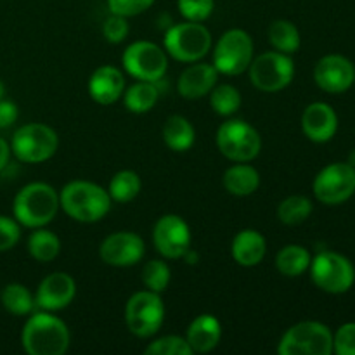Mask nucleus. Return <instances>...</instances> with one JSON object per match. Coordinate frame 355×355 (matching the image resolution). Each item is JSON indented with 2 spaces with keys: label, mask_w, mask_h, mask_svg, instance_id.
I'll use <instances>...</instances> for the list:
<instances>
[{
  "label": "nucleus",
  "mask_w": 355,
  "mask_h": 355,
  "mask_svg": "<svg viewBox=\"0 0 355 355\" xmlns=\"http://www.w3.org/2000/svg\"><path fill=\"white\" fill-rule=\"evenodd\" d=\"M170 277L172 274L163 260H149L142 269V283H144L146 290L155 291V293H163L168 288Z\"/></svg>",
  "instance_id": "33"
},
{
  "label": "nucleus",
  "mask_w": 355,
  "mask_h": 355,
  "mask_svg": "<svg viewBox=\"0 0 355 355\" xmlns=\"http://www.w3.org/2000/svg\"><path fill=\"white\" fill-rule=\"evenodd\" d=\"M128 26L127 17L116 16V14H111V17H107L103 24V35L110 44H121L125 38L128 37Z\"/></svg>",
  "instance_id": "37"
},
{
  "label": "nucleus",
  "mask_w": 355,
  "mask_h": 355,
  "mask_svg": "<svg viewBox=\"0 0 355 355\" xmlns=\"http://www.w3.org/2000/svg\"><path fill=\"white\" fill-rule=\"evenodd\" d=\"M253 61V40L245 30H227L214 49V66L218 73L238 76L250 68Z\"/></svg>",
  "instance_id": "10"
},
{
  "label": "nucleus",
  "mask_w": 355,
  "mask_h": 355,
  "mask_svg": "<svg viewBox=\"0 0 355 355\" xmlns=\"http://www.w3.org/2000/svg\"><path fill=\"white\" fill-rule=\"evenodd\" d=\"M279 355H329L333 352V335L328 326L304 321L291 326L277 347Z\"/></svg>",
  "instance_id": "7"
},
{
  "label": "nucleus",
  "mask_w": 355,
  "mask_h": 355,
  "mask_svg": "<svg viewBox=\"0 0 355 355\" xmlns=\"http://www.w3.org/2000/svg\"><path fill=\"white\" fill-rule=\"evenodd\" d=\"M269 44L283 54H295L300 49V31L291 21L276 19L269 26Z\"/></svg>",
  "instance_id": "27"
},
{
  "label": "nucleus",
  "mask_w": 355,
  "mask_h": 355,
  "mask_svg": "<svg viewBox=\"0 0 355 355\" xmlns=\"http://www.w3.org/2000/svg\"><path fill=\"white\" fill-rule=\"evenodd\" d=\"M311 253L304 246L288 245L277 253L276 267L283 276L298 277L307 272L309 267H311Z\"/></svg>",
  "instance_id": "26"
},
{
  "label": "nucleus",
  "mask_w": 355,
  "mask_h": 355,
  "mask_svg": "<svg viewBox=\"0 0 355 355\" xmlns=\"http://www.w3.org/2000/svg\"><path fill=\"white\" fill-rule=\"evenodd\" d=\"M76 295V284L69 274L52 272L38 284L35 305L40 311L55 312L68 307Z\"/></svg>",
  "instance_id": "17"
},
{
  "label": "nucleus",
  "mask_w": 355,
  "mask_h": 355,
  "mask_svg": "<svg viewBox=\"0 0 355 355\" xmlns=\"http://www.w3.org/2000/svg\"><path fill=\"white\" fill-rule=\"evenodd\" d=\"M2 305L12 315H30L35 312V297L19 283H10L2 291Z\"/></svg>",
  "instance_id": "30"
},
{
  "label": "nucleus",
  "mask_w": 355,
  "mask_h": 355,
  "mask_svg": "<svg viewBox=\"0 0 355 355\" xmlns=\"http://www.w3.org/2000/svg\"><path fill=\"white\" fill-rule=\"evenodd\" d=\"M311 277L326 293H345L352 288L355 270L349 259L335 252H322L311 260Z\"/></svg>",
  "instance_id": "12"
},
{
  "label": "nucleus",
  "mask_w": 355,
  "mask_h": 355,
  "mask_svg": "<svg viewBox=\"0 0 355 355\" xmlns=\"http://www.w3.org/2000/svg\"><path fill=\"white\" fill-rule=\"evenodd\" d=\"M314 194L321 203L340 205L355 193V168L349 163H333L314 179Z\"/></svg>",
  "instance_id": "13"
},
{
  "label": "nucleus",
  "mask_w": 355,
  "mask_h": 355,
  "mask_svg": "<svg viewBox=\"0 0 355 355\" xmlns=\"http://www.w3.org/2000/svg\"><path fill=\"white\" fill-rule=\"evenodd\" d=\"M162 135L165 144L175 153L189 151L196 141V132H194L193 123L182 114H172V116L166 118Z\"/></svg>",
  "instance_id": "24"
},
{
  "label": "nucleus",
  "mask_w": 355,
  "mask_h": 355,
  "mask_svg": "<svg viewBox=\"0 0 355 355\" xmlns=\"http://www.w3.org/2000/svg\"><path fill=\"white\" fill-rule=\"evenodd\" d=\"M166 54L180 62L201 61L211 49V33L205 24L186 23L173 24L163 38Z\"/></svg>",
  "instance_id": "4"
},
{
  "label": "nucleus",
  "mask_w": 355,
  "mask_h": 355,
  "mask_svg": "<svg viewBox=\"0 0 355 355\" xmlns=\"http://www.w3.org/2000/svg\"><path fill=\"white\" fill-rule=\"evenodd\" d=\"M21 343L30 355H62L69 349V329L51 312H31L21 333Z\"/></svg>",
  "instance_id": "2"
},
{
  "label": "nucleus",
  "mask_w": 355,
  "mask_h": 355,
  "mask_svg": "<svg viewBox=\"0 0 355 355\" xmlns=\"http://www.w3.org/2000/svg\"><path fill=\"white\" fill-rule=\"evenodd\" d=\"M3 97H6V85H3V83L0 82V101H2Z\"/></svg>",
  "instance_id": "43"
},
{
  "label": "nucleus",
  "mask_w": 355,
  "mask_h": 355,
  "mask_svg": "<svg viewBox=\"0 0 355 355\" xmlns=\"http://www.w3.org/2000/svg\"><path fill=\"white\" fill-rule=\"evenodd\" d=\"M146 355H193L186 338L175 335H166L155 340L151 345L146 347Z\"/></svg>",
  "instance_id": "34"
},
{
  "label": "nucleus",
  "mask_w": 355,
  "mask_h": 355,
  "mask_svg": "<svg viewBox=\"0 0 355 355\" xmlns=\"http://www.w3.org/2000/svg\"><path fill=\"white\" fill-rule=\"evenodd\" d=\"M121 64L135 80L158 83L168 69V59L166 52L155 42L139 40L125 49Z\"/></svg>",
  "instance_id": "11"
},
{
  "label": "nucleus",
  "mask_w": 355,
  "mask_h": 355,
  "mask_svg": "<svg viewBox=\"0 0 355 355\" xmlns=\"http://www.w3.org/2000/svg\"><path fill=\"white\" fill-rule=\"evenodd\" d=\"M141 177L134 170H120L111 179L110 187H107V194H110L111 201H116V203H130L141 193Z\"/></svg>",
  "instance_id": "29"
},
{
  "label": "nucleus",
  "mask_w": 355,
  "mask_h": 355,
  "mask_svg": "<svg viewBox=\"0 0 355 355\" xmlns=\"http://www.w3.org/2000/svg\"><path fill=\"white\" fill-rule=\"evenodd\" d=\"M222 326L215 315L201 314L189 324L186 340L193 354H208L220 343Z\"/></svg>",
  "instance_id": "21"
},
{
  "label": "nucleus",
  "mask_w": 355,
  "mask_h": 355,
  "mask_svg": "<svg viewBox=\"0 0 355 355\" xmlns=\"http://www.w3.org/2000/svg\"><path fill=\"white\" fill-rule=\"evenodd\" d=\"M9 158H10L9 142H7L6 139L0 137V172H2V170L7 166V163H9Z\"/></svg>",
  "instance_id": "41"
},
{
  "label": "nucleus",
  "mask_w": 355,
  "mask_h": 355,
  "mask_svg": "<svg viewBox=\"0 0 355 355\" xmlns=\"http://www.w3.org/2000/svg\"><path fill=\"white\" fill-rule=\"evenodd\" d=\"M106 2L111 14L132 17L146 12V10L155 3V0H106Z\"/></svg>",
  "instance_id": "36"
},
{
  "label": "nucleus",
  "mask_w": 355,
  "mask_h": 355,
  "mask_svg": "<svg viewBox=\"0 0 355 355\" xmlns=\"http://www.w3.org/2000/svg\"><path fill=\"white\" fill-rule=\"evenodd\" d=\"M146 253L142 238L135 232L120 231L113 232L101 243V260L113 267H130L141 262Z\"/></svg>",
  "instance_id": "15"
},
{
  "label": "nucleus",
  "mask_w": 355,
  "mask_h": 355,
  "mask_svg": "<svg viewBox=\"0 0 355 355\" xmlns=\"http://www.w3.org/2000/svg\"><path fill=\"white\" fill-rule=\"evenodd\" d=\"M312 214V201L305 196H288L277 207V217L284 225H298Z\"/></svg>",
  "instance_id": "32"
},
{
  "label": "nucleus",
  "mask_w": 355,
  "mask_h": 355,
  "mask_svg": "<svg viewBox=\"0 0 355 355\" xmlns=\"http://www.w3.org/2000/svg\"><path fill=\"white\" fill-rule=\"evenodd\" d=\"M21 239V227L16 218L0 215V252L14 248Z\"/></svg>",
  "instance_id": "38"
},
{
  "label": "nucleus",
  "mask_w": 355,
  "mask_h": 355,
  "mask_svg": "<svg viewBox=\"0 0 355 355\" xmlns=\"http://www.w3.org/2000/svg\"><path fill=\"white\" fill-rule=\"evenodd\" d=\"M17 116H19V110H17L16 103L3 97L0 101V128H9L10 125L16 123Z\"/></svg>",
  "instance_id": "40"
},
{
  "label": "nucleus",
  "mask_w": 355,
  "mask_h": 355,
  "mask_svg": "<svg viewBox=\"0 0 355 355\" xmlns=\"http://www.w3.org/2000/svg\"><path fill=\"white\" fill-rule=\"evenodd\" d=\"M159 97V90L155 82H142L137 80L132 87L123 92V104L130 113L142 114L151 111L156 106Z\"/></svg>",
  "instance_id": "25"
},
{
  "label": "nucleus",
  "mask_w": 355,
  "mask_h": 355,
  "mask_svg": "<svg viewBox=\"0 0 355 355\" xmlns=\"http://www.w3.org/2000/svg\"><path fill=\"white\" fill-rule=\"evenodd\" d=\"M260 186V173L255 166L248 165L246 162L234 163L229 166L224 173V187L227 193L234 196H250L255 193Z\"/></svg>",
  "instance_id": "23"
},
{
  "label": "nucleus",
  "mask_w": 355,
  "mask_h": 355,
  "mask_svg": "<svg viewBox=\"0 0 355 355\" xmlns=\"http://www.w3.org/2000/svg\"><path fill=\"white\" fill-rule=\"evenodd\" d=\"M177 7L186 21L203 23L214 12L215 0H177Z\"/></svg>",
  "instance_id": "35"
},
{
  "label": "nucleus",
  "mask_w": 355,
  "mask_h": 355,
  "mask_svg": "<svg viewBox=\"0 0 355 355\" xmlns=\"http://www.w3.org/2000/svg\"><path fill=\"white\" fill-rule=\"evenodd\" d=\"M248 73L255 89L272 94L290 85L295 76V64L290 54L270 51L257 55L250 64Z\"/></svg>",
  "instance_id": "9"
},
{
  "label": "nucleus",
  "mask_w": 355,
  "mask_h": 355,
  "mask_svg": "<svg viewBox=\"0 0 355 355\" xmlns=\"http://www.w3.org/2000/svg\"><path fill=\"white\" fill-rule=\"evenodd\" d=\"M59 137L52 127L45 123H26L17 128L10 141V153L19 162L44 163L55 155Z\"/></svg>",
  "instance_id": "5"
},
{
  "label": "nucleus",
  "mask_w": 355,
  "mask_h": 355,
  "mask_svg": "<svg viewBox=\"0 0 355 355\" xmlns=\"http://www.w3.org/2000/svg\"><path fill=\"white\" fill-rule=\"evenodd\" d=\"M89 96L97 104L110 106L114 104L125 92V76L121 69L114 66H99L89 78Z\"/></svg>",
  "instance_id": "18"
},
{
  "label": "nucleus",
  "mask_w": 355,
  "mask_h": 355,
  "mask_svg": "<svg viewBox=\"0 0 355 355\" xmlns=\"http://www.w3.org/2000/svg\"><path fill=\"white\" fill-rule=\"evenodd\" d=\"M218 71L214 64L208 62H191L189 68L182 71L179 78V94L184 99H201L208 96L217 85Z\"/></svg>",
  "instance_id": "20"
},
{
  "label": "nucleus",
  "mask_w": 355,
  "mask_h": 355,
  "mask_svg": "<svg viewBox=\"0 0 355 355\" xmlns=\"http://www.w3.org/2000/svg\"><path fill=\"white\" fill-rule=\"evenodd\" d=\"M153 243L165 259H184L191 250V229L182 217L175 214L163 215L153 229Z\"/></svg>",
  "instance_id": "14"
},
{
  "label": "nucleus",
  "mask_w": 355,
  "mask_h": 355,
  "mask_svg": "<svg viewBox=\"0 0 355 355\" xmlns=\"http://www.w3.org/2000/svg\"><path fill=\"white\" fill-rule=\"evenodd\" d=\"M354 82H355V80H354Z\"/></svg>",
  "instance_id": "44"
},
{
  "label": "nucleus",
  "mask_w": 355,
  "mask_h": 355,
  "mask_svg": "<svg viewBox=\"0 0 355 355\" xmlns=\"http://www.w3.org/2000/svg\"><path fill=\"white\" fill-rule=\"evenodd\" d=\"M241 94L229 83L215 85L210 92V106L220 116H232L241 107Z\"/></svg>",
  "instance_id": "31"
},
{
  "label": "nucleus",
  "mask_w": 355,
  "mask_h": 355,
  "mask_svg": "<svg viewBox=\"0 0 355 355\" xmlns=\"http://www.w3.org/2000/svg\"><path fill=\"white\" fill-rule=\"evenodd\" d=\"M59 207L82 224H94L111 210V198L104 187L89 180H71L59 193Z\"/></svg>",
  "instance_id": "1"
},
{
  "label": "nucleus",
  "mask_w": 355,
  "mask_h": 355,
  "mask_svg": "<svg viewBox=\"0 0 355 355\" xmlns=\"http://www.w3.org/2000/svg\"><path fill=\"white\" fill-rule=\"evenodd\" d=\"M28 252L37 262H52L61 252V241L52 231L37 227L28 238Z\"/></svg>",
  "instance_id": "28"
},
{
  "label": "nucleus",
  "mask_w": 355,
  "mask_h": 355,
  "mask_svg": "<svg viewBox=\"0 0 355 355\" xmlns=\"http://www.w3.org/2000/svg\"><path fill=\"white\" fill-rule=\"evenodd\" d=\"M59 194L45 182L26 184L14 198V218L24 227H45L54 220L59 210Z\"/></svg>",
  "instance_id": "3"
},
{
  "label": "nucleus",
  "mask_w": 355,
  "mask_h": 355,
  "mask_svg": "<svg viewBox=\"0 0 355 355\" xmlns=\"http://www.w3.org/2000/svg\"><path fill=\"white\" fill-rule=\"evenodd\" d=\"M125 321L132 335L149 338L156 335L165 321V305L155 291H137L132 295L125 307Z\"/></svg>",
  "instance_id": "8"
},
{
  "label": "nucleus",
  "mask_w": 355,
  "mask_h": 355,
  "mask_svg": "<svg viewBox=\"0 0 355 355\" xmlns=\"http://www.w3.org/2000/svg\"><path fill=\"white\" fill-rule=\"evenodd\" d=\"M349 165L352 166V168H355V149L352 153H350V158H349Z\"/></svg>",
  "instance_id": "42"
},
{
  "label": "nucleus",
  "mask_w": 355,
  "mask_h": 355,
  "mask_svg": "<svg viewBox=\"0 0 355 355\" xmlns=\"http://www.w3.org/2000/svg\"><path fill=\"white\" fill-rule=\"evenodd\" d=\"M304 134L314 142H328L338 128L335 110L326 103H312L302 114Z\"/></svg>",
  "instance_id": "19"
},
{
  "label": "nucleus",
  "mask_w": 355,
  "mask_h": 355,
  "mask_svg": "<svg viewBox=\"0 0 355 355\" xmlns=\"http://www.w3.org/2000/svg\"><path fill=\"white\" fill-rule=\"evenodd\" d=\"M333 350L338 355H355V322H347L336 331Z\"/></svg>",
  "instance_id": "39"
},
{
  "label": "nucleus",
  "mask_w": 355,
  "mask_h": 355,
  "mask_svg": "<svg viewBox=\"0 0 355 355\" xmlns=\"http://www.w3.org/2000/svg\"><path fill=\"white\" fill-rule=\"evenodd\" d=\"M267 252L266 238L255 229H243L234 236L231 245L232 259L243 267H255L263 260Z\"/></svg>",
  "instance_id": "22"
},
{
  "label": "nucleus",
  "mask_w": 355,
  "mask_h": 355,
  "mask_svg": "<svg viewBox=\"0 0 355 355\" xmlns=\"http://www.w3.org/2000/svg\"><path fill=\"white\" fill-rule=\"evenodd\" d=\"M314 80L324 92L342 94L355 80L354 64L347 58L338 54H329L319 59L314 69Z\"/></svg>",
  "instance_id": "16"
},
{
  "label": "nucleus",
  "mask_w": 355,
  "mask_h": 355,
  "mask_svg": "<svg viewBox=\"0 0 355 355\" xmlns=\"http://www.w3.org/2000/svg\"><path fill=\"white\" fill-rule=\"evenodd\" d=\"M217 148L227 159L236 163L252 162L260 155L262 149V137L259 130L248 121L225 120L217 130Z\"/></svg>",
  "instance_id": "6"
}]
</instances>
